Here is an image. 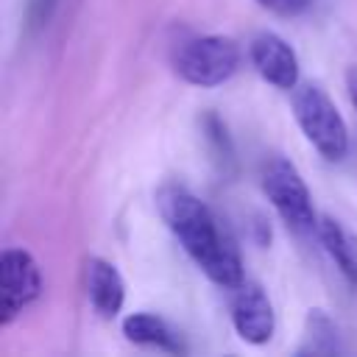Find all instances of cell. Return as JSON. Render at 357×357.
<instances>
[{
	"label": "cell",
	"mask_w": 357,
	"mask_h": 357,
	"mask_svg": "<svg viewBox=\"0 0 357 357\" xmlns=\"http://www.w3.org/2000/svg\"><path fill=\"white\" fill-rule=\"evenodd\" d=\"M84 284H86V296L89 304L95 307L98 315L103 318H114L123 310L126 301V282L120 276V271L100 259V257H89L84 262Z\"/></svg>",
	"instance_id": "ba28073f"
},
{
	"label": "cell",
	"mask_w": 357,
	"mask_h": 357,
	"mask_svg": "<svg viewBox=\"0 0 357 357\" xmlns=\"http://www.w3.org/2000/svg\"><path fill=\"white\" fill-rule=\"evenodd\" d=\"M231 324L240 340L251 346H262L271 340L276 315L268 293L257 282H240L231 296Z\"/></svg>",
	"instance_id": "8992f818"
},
{
	"label": "cell",
	"mask_w": 357,
	"mask_h": 357,
	"mask_svg": "<svg viewBox=\"0 0 357 357\" xmlns=\"http://www.w3.org/2000/svg\"><path fill=\"white\" fill-rule=\"evenodd\" d=\"M262 190L268 201L276 206V212L282 215V220L287 223V229L298 234L318 229L312 195L293 162H287L284 156H271L262 165Z\"/></svg>",
	"instance_id": "277c9868"
},
{
	"label": "cell",
	"mask_w": 357,
	"mask_h": 357,
	"mask_svg": "<svg viewBox=\"0 0 357 357\" xmlns=\"http://www.w3.org/2000/svg\"><path fill=\"white\" fill-rule=\"evenodd\" d=\"M318 237H321L326 254L340 268V273L351 284H357V237L332 215L318 218Z\"/></svg>",
	"instance_id": "30bf717a"
},
{
	"label": "cell",
	"mask_w": 357,
	"mask_h": 357,
	"mask_svg": "<svg viewBox=\"0 0 357 357\" xmlns=\"http://www.w3.org/2000/svg\"><path fill=\"white\" fill-rule=\"evenodd\" d=\"M257 3H259L262 8H268V11H273V14H282V17H296V14L307 11L312 0H257Z\"/></svg>",
	"instance_id": "5bb4252c"
},
{
	"label": "cell",
	"mask_w": 357,
	"mask_h": 357,
	"mask_svg": "<svg viewBox=\"0 0 357 357\" xmlns=\"http://www.w3.org/2000/svg\"><path fill=\"white\" fill-rule=\"evenodd\" d=\"M123 335L131 340V343H139V346H156L162 351H184V343H181V335L159 315L153 312H131L126 321H123Z\"/></svg>",
	"instance_id": "9c48e42d"
},
{
	"label": "cell",
	"mask_w": 357,
	"mask_h": 357,
	"mask_svg": "<svg viewBox=\"0 0 357 357\" xmlns=\"http://www.w3.org/2000/svg\"><path fill=\"white\" fill-rule=\"evenodd\" d=\"M248 56H251V64L257 67V73L279 86V89H296L298 84V59H296V50L276 33H259L251 39V47H248Z\"/></svg>",
	"instance_id": "52a82bcc"
},
{
	"label": "cell",
	"mask_w": 357,
	"mask_h": 357,
	"mask_svg": "<svg viewBox=\"0 0 357 357\" xmlns=\"http://www.w3.org/2000/svg\"><path fill=\"white\" fill-rule=\"evenodd\" d=\"M156 206L184 251L215 284L234 290L243 282V259L234 240L220 231L212 209L195 192L178 184H165L156 192Z\"/></svg>",
	"instance_id": "6da1fadb"
},
{
	"label": "cell",
	"mask_w": 357,
	"mask_h": 357,
	"mask_svg": "<svg viewBox=\"0 0 357 357\" xmlns=\"http://www.w3.org/2000/svg\"><path fill=\"white\" fill-rule=\"evenodd\" d=\"M312 354H337L340 351V337L335 321L324 310H310L307 315V346L301 349Z\"/></svg>",
	"instance_id": "8fae6325"
},
{
	"label": "cell",
	"mask_w": 357,
	"mask_h": 357,
	"mask_svg": "<svg viewBox=\"0 0 357 357\" xmlns=\"http://www.w3.org/2000/svg\"><path fill=\"white\" fill-rule=\"evenodd\" d=\"M201 128H204V137H206V142H209L215 159L223 162V167L231 165V162H234V145H231V137H229V131H226V123H223L215 112H206L204 120H201Z\"/></svg>",
	"instance_id": "7c38bea8"
},
{
	"label": "cell",
	"mask_w": 357,
	"mask_h": 357,
	"mask_svg": "<svg viewBox=\"0 0 357 357\" xmlns=\"http://www.w3.org/2000/svg\"><path fill=\"white\" fill-rule=\"evenodd\" d=\"M293 114L298 128L304 131V137L315 145V151L329 159V162H340L349 151V131L346 123L337 112V106L332 103V98L315 86V84H304L293 92Z\"/></svg>",
	"instance_id": "7a4b0ae2"
},
{
	"label": "cell",
	"mask_w": 357,
	"mask_h": 357,
	"mask_svg": "<svg viewBox=\"0 0 357 357\" xmlns=\"http://www.w3.org/2000/svg\"><path fill=\"white\" fill-rule=\"evenodd\" d=\"M346 89H349V98H351V106L357 109V67H351L346 73Z\"/></svg>",
	"instance_id": "9a60e30c"
},
{
	"label": "cell",
	"mask_w": 357,
	"mask_h": 357,
	"mask_svg": "<svg viewBox=\"0 0 357 357\" xmlns=\"http://www.w3.org/2000/svg\"><path fill=\"white\" fill-rule=\"evenodd\" d=\"M42 293V271L31 251L6 248L0 257V324L8 326Z\"/></svg>",
	"instance_id": "5b68a950"
},
{
	"label": "cell",
	"mask_w": 357,
	"mask_h": 357,
	"mask_svg": "<svg viewBox=\"0 0 357 357\" xmlns=\"http://www.w3.org/2000/svg\"><path fill=\"white\" fill-rule=\"evenodd\" d=\"M59 0H28V28H42L53 17Z\"/></svg>",
	"instance_id": "4fadbf2b"
},
{
	"label": "cell",
	"mask_w": 357,
	"mask_h": 357,
	"mask_svg": "<svg viewBox=\"0 0 357 357\" xmlns=\"http://www.w3.org/2000/svg\"><path fill=\"white\" fill-rule=\"evenodd\" d=\"M173 67L192 86H220L240 67V45L229 36H198L178 47Z\"/></svg>",
	"instance_id": "3957f363"
}]
</instances>
